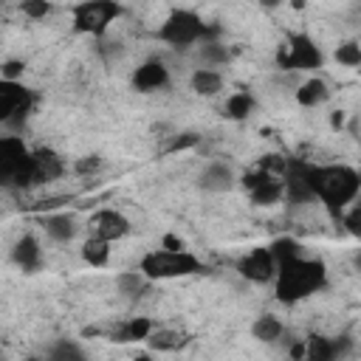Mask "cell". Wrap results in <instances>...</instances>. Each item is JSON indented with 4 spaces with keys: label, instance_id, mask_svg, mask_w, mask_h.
<instances>
[{
    "label": "cell",
    "instance_id": "6da1fadb",
    "mask_svg": "<svg viewBox=\"0 0 361 361\" xmlns=\"http://www.w3.org/2000/svg\"><path fill=\"white\" fill-rule=\"evenodd\" d=\"M324 279H327V271H324L322 259L302 257V254L282 259L276 265V274H274L276 299L279 302H299V299L316 293L319 288H324Z\"/></svg>",
    "mask_w": 361,
    "mask_h": 361
},
{
    "label": "cell",
    "instance_id": "7a4b0ae2",
    "mask_svg": "<svg viewBox=\"0 0 361 361\" xmlns=\"http://www.w3.org/2000/svg\"><path fill=\"white\" fill-rule=\"evenodd\" d=\"M313 197H319L330 212H341L358 195V172L353 166H310L307 169Z\"/></svg>",
    "mask_w": 361,
    "mask_h": 361
},
{
    "label": "cell",
    "instance_id": "3957f363",
    "mask_svg": "<svg viewBox=\"0 0 361 361\" xmlns=\"http://www.w3.org/2000/svg\"><path fill=\"white\" fill-rule=\"evenodd\" d=\"M203 265L195 254H189L186 248L180 251H169V248H158V251H149L141 257L138 262V271L147 276V279H172V276H189V274H197Z\"/></svg>",
    "mask_w": 361,
    "mask_h": 361
},
{
    "label": "cell",
    "instance_id": "277c9868",
    "mask_svg": "<svg viewBox=\"0 0 361 361\" xmlns=\"http://www.w3.org/2000/svg\"><path fill=\"white\" fill-rule=\"evenodd\" d=\"M118 6L116 0H82L73 6V28L82 34H104L107 25L116 20Z\"/></svg>",
    "mask_w": 361,
    "mask_h": 361
},
{
    "label": "cell",
    "instance_id": "5b68a950",
    "mask_svg": "<svg viewBox=\"0 0 361 361\" xmlns=\"http://www.w3.org/2000/svg\"><path fill=\"white\" fill-rule=\"evenodd\" d=\"M203 28H206V23H203L195 11H172V14L164 20L158 37H161L164 42L175 45V48H186V45L203 39Z\"/></svg>",
    "mask_w": 361,
    "mask_h": 361
},
{
    "label": "cell",
    "instance_id": "8992f818",
    "mask_svg": "<svg viewBox=\"0 0 361 361\" xmlns=\"http://www.w3.org/2000/svg\"><path fill=\"white\" fill-rule=\"evenodd\" d=\"M28 107H31V93L20 82L0 76V124L17 127L25 118Z\"/></svg>",
    "mask_w": 361,
    "mask_h": 361
},
{
    "label": "cell",
    "instance_id": "52a82bcc",
    "mask_svg": "<svg viewBox=\"0 0 361 361\" xmlns=\"http://www.w3.org/2000/svg\"><path fill=\"white\" fill-rule=\"evenodd\" d=\"M285 48H288L285 56H282V65L285 68H296V71L322 68V51H319V45L310 37L296 34V37H290V42Z\"/></svg>",
    "mask_w": 361,
    "mask_h": 361
},
{
    "label": "cell",
    "instance_id": "ba28073f",
    "mask_svg": "<svg viewBox=\"0 0 361 361\" xmlns=\"http://www.w3.org/2000/svg\"><path fill=\"white\" fill-rule=\"evenodd\" d=\"M237 271L251 282H271L276 274V259L271 248H254L237 262Z\"/></svg>",
    "mask_w": 361,
    "mask_h": 361
},
{
    "label": "cell",
    "instance_id": "9c48e42d",
    "mask_svg": "<svg viewBox=\"0 0 361 361\" xmlns=\"http://www.w3.org/2000/svg\"><path fill=\"white\" fill-rule=\"evenodd\" d=\"M87 226H90V234H93V237H102V240H107V243H116V240H121V237L130 231L127 217H124L121 212H113V209L96 212Z\"/></svg>",
    "mask_w": 361,
    "mask_h": 361
},
{
    "label": "cell",
    "instance_id": "30bf717a",
    "mask_svg": "<svg viewBox=\"0 0 361 361\" xmlns=\"http://www.w3.org/2000/svg\"><path fill=\"white\" fill-rule=\"evenodd\" d=\"M62 175V161L51 149H37L31 152V180L34 183H51Z\"/></svg>",
    "mask_w": 361,
    "mask_h": 361
},
{
    "label": "cell",
    "instance_id": "8fae6325",
    "mask_svg": "<svg viewBox=\"0 0 361 361\" xmlns=\"http://www.w3.org/2000/svg\"><path fill=\"white\" fill-rule=\"evenodd\" d=\"M166 82H169V71H166L161 62H144V65H138L135 73H133V85H135L141 93L161 90Z\"/></svg>",
    "mask_w": 361,
    "mask_h": 361
},
{
    "label": "cell",
    "instance_id": "7c38bea8",
    "mask_svg": "<svg viewBox=\"0 0 361 361\" xmlns=\"http://www.w3.org/2000/svg\"><path fill=\"white\" fill-rule=\"evenodd\" d=\"M11 259H14L23 271H34V268L39 265V259H42V248H39L37 237H31V234L20 237V240L14 243V248H11Z\"/></svg>",
    "mask_w": 361,
    "mask_h": 361
},
{
    "label": "cell",
    "instance_id": "4fadbf2b",
    "mask_svg": "<svg viewBox=\"0 0 361 361\" xmlns=\"http://www.w3.org/2000/svg\"><path fill=\"white\" fill-rule=\"evenodd\" d=\"M144 341H147L152 350H158V353H175V350H180V347L189 341V336L180 333V330H166V327L155 330V327H152V333H149Z\"/></svg>",
    "mask_w": 361,
    "mask_h": 361
},
{
    "label": "cell",
    "instance_id": "5bb4252c",
    "mask_svg": "<svg viewBox=\"0 0 361 361\" xmlns=\"http://www.w3.org/2000/svg\"><path fill=\"white\" fill-rule=\"evenodd\" d=\"M248 192H251V200H254L257 206H271V203H276V200L285 195V183H282L279 175H268L262 183H257V186L248 189Z\"/></svg>",
    "mask_w": 361,
    "mask_h": 361
},
{
    "label": "cell",
    "instance_id": "9a60e30c",
    "mask_svg": "<svg viewBox=\"0 0 361 361\" xmlns=\"http://www.w3.org/2000/svg\"><path fill=\"white\" fill-rule=\"evenodd\" d=\"M327 99H330V87H327V82L319 79V76L307 79V82L296 90V102H299L302 107H316V104H322V102H327Z\"/></svg>",
    "mask_w": 361,
    "mask_h": 361
},
{
    "label": "cell",
    "instance_id": "2e32d148",
    "mask_svg": "<svg viewBox=\"0 0 361 361\" xmlns=\"http://www.w3.org/2000/svg\"><path fill=\"white\" fill-rule=\"evenodd\" d=\"M231 180H234V175L226 164H209L200 175V186L209 192H226L231 186Z\"/></svg>",
    "mask_w": 361,
    "mask_h": 361
},
{
    "label": "cell",
    "instance_id": "e0dca14e",
    "mask_svg": "<svg viewBox=\"0 0 361 361\" xmlns=\"http://www.w3.org/2000/svg\"><path fill=\"white\" fill-rule=\"evenodd\" d=\"M42 226H45V234L56 243H68L76 234V223L71 214H51L42 220Z\"/></svg>",
    "mask_w": 361,
    "mask_h": 361
},
{
    "label": "cell",
    "instance_id": "ac0fdd59",
    "mask_svg": "<svg viewBox=\"0 0 361 361\" xmlns=\"http://www.w3.org/2000/svg\"><path fill=\"white\" fill-rule=\"evenodd\" d=\"M82 257H85V262L102 268V265H107V259H110V243L90 234V237L82 243Z\"/></svg>",
    "mask_w": 361,
    "mask_h": 361
},
{
    "label": "cell",
    "instance_id": "d6986e66",
    "mask_svg": "<svg viewBox=\"0 0 361 361\" xmlns=\"http://www.w3.org/2000/svg\"><path fill=\"white\" fill-rule=\"evenodd\" d=\"M192 87L200 93V96H214L220 87H223V76L212 68H197L192 73Z\"/></svg>",
    "mask_w": 361,
    "mask_h": 361
},
{
    "label": "cell",
    "instance_id": "ffe728a7",
    "mask_svg": "<svg viewBox=\"0 0 361 361\" xmlns=\"http://www.w3.org/2000/svg\"><path fill=\"white\" fill-rule=\"evenodd\" d=\"M251 336L257 341H276V338H282V322L276 316H271V313H262L251 324Z\"/></svg>",
    "mask_w": 361,
    "mask_h": 361
},
{
    "label": "cell",
    "instance_id": "44dd1931",
    "mask_svg": "<svg viewBox=\"0 0 361 361\" xmlns=\"http://www.w3.org/2000/svg\"><path fill=\"white\" fill-rule=\"evenodd\" d=\"M305 358H310V361H333L336 358L333 338H322V336L307 338L305 341Z\"/></svg>",
    "mask_w": 361,
    "mask_h": 361
},
{
    "label": "cell",
    "instance_id": "7402d4cb",
    "mask_svg": "<svg viewBox=\"0 0 361 361\" xmlns=\"http://www.w3.org/2000/svg\"><path fill=\"white\" fill-rule=\"evenodd\" d=\"M254 110V96L251 93H245V90H240V93H231L228 99H226V116L228 118H245L248 113Z\"/></svg>",
    "mask_w": 361,
    "mask_h": 361
},
{
    "label": "cell",
    "instance_id": "603a6c76",
    "mask_svg": "<svg viewBox=\"0 0 361 361\" xmlns=\"http://www.w3.org/2000/svg\"><path fill=\"white\" fill-rule=\"evenodd\" d=\"M116 288H118V293H124V296H138V293L147 288V276H144L141 271H121V274L116 276Z\"/></svg>",
    "mask_w": 361,
    "mask_h": 361
},
{
    "label": "cell",
    "instance_id": "cb8c5ba5",
    "mask_svg": "<svg viewBox=\"0 0 361 361\" xmlns=\"http://www.w3.org/2000/svg\"><path fill=\"white\" fill-rule=\"evenodd\" d=\"M23 155H28L23 138H17V135H0V164L3 161H17Z\"/></svg>",
    "mask_w": 361,
    "mask_h": 361
},
{
    "label": "cell",
    "instance_id": "d4e9b609",
    "mask_svg": "<svg viewBox=\"0 0 361 361\" xmlns=\"http://www.w3.org/2000/svg\"><path fill=\"white\" fill-rule=\"evenodd\" d=\"M124 333H127V341H144L152 333V322L144 316H135V319L124 322Z\"/></svg>",
    "mask_w": 361,
    "mask_h": 361
},
{
    "label": "cell",
    "instance_id": "484cf974",
    "mask_svg": "<svg viewBox=\"0 0 361 361\" xmlns=\"http://www.w3.org/2000/svg\"><path fill=\"white\" fill-rule=\"evenodd\" d=\"M336 59L344 65V68H355V65H361V45L358 42H344V45H338V51H336Z\"/></svg>",
    "mask_w": 361,
    "mask_h": 361
},
{
    "label": "cell",
    "instance_id": "4316f807",
    "mask_svg": "<svg viewBox=\"0 0 361 361\" xmlns=\"http://www.w3.org/2000/svg\"><path fill=\"white\" fill-rule=\"evenodd\" d=\"M271 254H274V259H276V265H279L282 259H290V257L299 254V243L290 240V237H282V240L271 243Z\"/></svg>",
    "mask_w": 361,
    "mask_h": 361
},
{
    "label": "cell",
    "instance_id": "83f0119b",
    "mask_svg": "<svg viewBox=\"0 0 361 361\" xmlns=\"http://www.w3.org/2000/svg\"><path fill=\"white\" fill-rule=\"evenodd\" d=\"M20 8H23V14H25V17L39 20V17H45V14L51 11V3H48V0H23V3H20Z\"/></svg>",
    "mask_w": 361,
    "mask_h": 361
},
{
    "label": "cell",
    "instance_id": "f1b7e54d",
    "mask_svg": "<svg viewBox=\"0 0 361 361\" xmlns=\"http://www.w3.org/2000/svg\"><path fill=\"white\" fill-rule=\"evenodd\" d=\"M200 141V135L195 133H180V135H172V141L166 144V152H180V149H189Z\"/></svg>",
    "mask_w": 361,
    "mask_h": 361
},
{
    "label": "cell",
    "instance_id": "f546056e",
    "mask_svg": "<svg viewBox=\"0 0 361 361\" xmlns=\"http://www.w3.org/2000/svg\"><path fill=\"white\" fill-rule=\"evenodd\" d=\"M344 226H347V231H350L353 237H358V234H361V209H358V203H355V200L350 203V212L344 214Z\"/></svg>",
    "mask_w": 361,
    "mask_h": 361
},
{
    "label": "cell",
    "instance_id": "4dcf8cb0",
    "mask_svg": "<svg viewBox=\"0 0 361 361\" xmlns=\"http://www.w3.org/2000/svg\"><path fill=\"white\" fill-rule=\"evenodd\" d=\"M257 166H262L265 172H271V175H279V178H282V172H285L288 161H285V158H279V155H265Z\"/></svg>",
    "mask_w": 361,
    "mask_h": 361
},
{
    "label": "cell",
    "instance_id": "1f68e13d",
    "mask_svg": "<svg viewBox=\"0 0 361 361\" xmlns=\"http://www.w3.org/2000/svg\"><path fill=\"white\" fill-rule=\"evenodd\" d=\"M0 76H3V79H14V82H17V79L23 76V62H17V59L3 62V65H0Z\"/></svg>",
    "mask_w": 361,
    "mask_h": 361
},
{
    "label": "cell",
    "instance_id": "d6a6232c",
    "mask_svg": "<svg viewBox=\"0 0 361 361\" xmlns=\"http://www.w3.org/2000/svg\"><path fill=\"white\" fill-rule=\"evenodd\" d=\"M203 56L209 62H223L226 59V51L217 45V42H203Z\"/></svg>",
    "mask_w": 361,
    "mask_h": 361
},
{
    "label": "cell",
    "instance_id": "836d02e7",
    "mask_svg": "<svg viewBox=\"0 0 361 361\" xmlns=\"http://www.w3.org/2000/svg\"><path fill=\"white\" fill-rule=\"evenodd\" d=\"M99 164H102V161H99L96 155L82 158V161H76V172H82V175H85V172H93V169H99Z\"/></svg>",
    "mask_w": 361,
    "mask_h": 361
},
{
    "label": "cell",
    "instance_id": "e575fe53",
    "mask_svg": "<svg viewBox=\"0 0 361 361\" xmlns=\"http://www.w3.org/2000/svg\"><path fill=\"white\" fill-rule=\"evenodd\" d=\"M54 358H82V353H79L76 347L62 344V347H56V350H54Z\"/></svg>",
    "mask_w": 361,
    "mask_h": 361
},
{
    "label": "cell",
    "instance_id": "d590c367",
    "mask_svg": "<svg viewBox=\"0 0 361 361\" xmlns=\"http://www.w3.org/2000/svg\"><path fill=\"white\" fill-rule=\"evenodd\" d=\"M161 248H169V251H180V248H183V240H180V237H175V234H166V237L161 240Z\"/></svg>",
    "mask_w": 361,
    "mask_h": 361
},
{
    "label": "cell",
    "instance_id": "8d00e7d4",
    "mask_svg": "<svg viewBox=\"0 0 361 361\" xmlns=\"http://www.w3.org/2000/svg\"><path fill=\"white\" fill-rule=\"evenodd\" d=\"M330 124H333L336 130H341V127H344V113H341V110H336V113L330 116Z\"/></svg>",
    "mask_w": 361,
    "mask_h": 361
},
{
    "label": "cell",
    "instance_id": "74e56055",
    "mask_svg": "<svg viewBox=\"0 0 361 361\" xmlns=\"http://www.w3.org/2000/svg\"><path fill=\"white\" fill-rule=\"evenodd\" d=\"M290 355H293V358H305V344H296V347H290Z\"/></svg>",
    "mask_w": 361,
    "mask_h": 361
},
{
    "label": "cell",
    "instance_id": "f35d334b",
    "mask_svg": "<svg viewBox=\"0 0 361 361\" xmlns=\"http://www.w3.org/2000/svg\"><path fill=\"white\" fill-rule=\"evenodd\" d=\"M259 3H262V6H271V8H274V6H279L282 0H259Z\"/></svg>",
    "mask_w": 361,
    "mask_h": 361
}]
</instances>
